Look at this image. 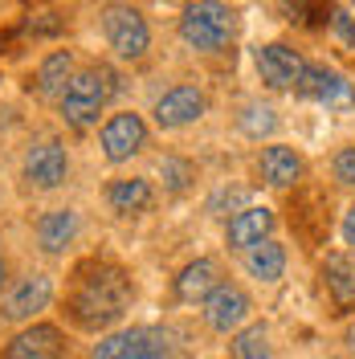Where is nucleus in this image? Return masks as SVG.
<instances>
[{"label": "nucleus", "mask_w": 355, "mask_h": 359, "mask_svg": "<svg viewBox=\"0 0 355 359\" xmlns=\"http://www.w3.org/2000/svg\"><path fill=\"white\" fill-rule=\"evenodd\" d=\"M269 229H274V212L266 204H249L241 212H233V221H229V245L253 249L262 241H269Z\"/></svg>", "instance_id": "obj_14"}, {"label": "nucleus", "mask_w": 355, "mask_h": 359, "mask_svg": "<svg viewBox=\"0 0 355 359\" xmlns=\"http://www.w3.org/2000/svg\"><path fill=\"white\" fill-rule=\"evenodd\" d=\"M233 33H237V13L221 0H196L180 17V37L204 53H217L221 45H229Z\"/></svg>", "instance_id": "obj_2"}, {"label": "nucleus", "mask_w": 355, "mask_h": 359, "mask_svg": "<svg viewBox=\"0 0 355 359\" xmlns=\"http://www.w3.org/2000/svg\"><path fill=\"white\" fill-rule=\"evenodd\" d=\"M107 98H111V74L107 69H82L69 78L66 94H62V114L74 127H90L102 114Z\"/></svg>", "instance_id": "obj_3"}, {"label": "nucleus", "mask_w": 355, "mask_h": 359, "mask_svg": "<svg viewBox=\"0 0 355 359\" xmlns=\"http://www.w3.org/2000/svg\"><path fill=\"white\" fill-rule=\"evenodd\" d=\"M163 4H168V0H163Z\"/></svg>", "instance_id": "obj_30"}, {"label": "nucleus", "mask_w": 355, "mask_h": 359, "mask_svg": "<svg viewBox=\"0 0 355 359\" xmlns=\"http://www.w3.org/2000/svg\"><path fill=\"white\" fill-rule=\"evenodd\" d=\"M245 266H249V273H253L257 282H278V278L286 273V249L278 245V241H262V245L249 249Z\"/></svg>", "instance_id": "obj_20"}, {"label": "nucleus", "mask_w": 355, "mask_h": 359, "mask_svg": "<svg viewBox=\"0 0 355 359\" xmlns=\"http://www.w3.org/2000/svg\"><path fill=\"white\" fill-rule=\"evenodd\" d=\"M245 314H249V294H245L241 286L221 282L217 290L204 298V318H208L213 331H233V327H241Z\"/></svg>", "instance_id": "obj_12"}, {"label": "nucleus", "mask_w": 355, "mask_h": 359, "mask_svg": "<svg viewBox=\"0 0 355 359\" xmlns=\"http://www.w3.org/2000/svg\"><path fill=\"white\" fill-rule=\"evenodd\" d=\"M347 347H355V327H347Z\"/></svg>", "instance_id": "obj_28"}, {"label": "nucleus", "mask_w": 355, "mask_h": 359, "mask_svg": "<svg viewBox=\"0 0 355 359\" xmlns=\"http://www.w3.org/2000/svg\"><path fill=\"white\" fill-rule=\"evenodd\" d=\"M208 107V98H204V90L200 86H172L163 98L156 102V123L159 127H188V123H196L200 114Z\"/></svg>", "instance_id": "obj_10"}, {"label": "nucleus", "mask_w": 355, "mask_h": 359, "mask_svg": "<svg viewBox=\"0 0 355 359\" xmlns=\"http://www.w3.org/2000/svg\"><path fill=\"white\" fill-rule=\"evenodd\" d=\"M302 176V156L294 151V147H282V143H274L262 151V180L274 184V188H290V184H298Z\"/></svg>", "instance_id": "obj_18"}, {"label": "nucleus", "mask_w": 355, "mask_h": 359, "mask_svg": "<svg viewBox=\"0 0 355 359\" xmlns=\"http://www.w3.org/2000/svg\"><path fill=\"white\" fill-rule=\"evenodd\" d=\"M237 127H241L249 139H262V135H269L278 127V114H274V107H266V102H249V107L237 114Z\"/></svg>", "instance_id": "obj_23"}, {"label": "nucleus", "mask_w": 355, "mask_h": 359, "mask_svg": "<svg viewBox=\"0 0 355 359\" xmlns=\"http://www.w3.org/2000/svg\"><path fill=\"white\" fill-rule=\"evenodd\" d=\"M69 69H74V57H69L66 49H58V53H49L37 69V94H58V90L69 86Z\"/></svg>", "instance_id": "obj_21"}, {"label": "nucleus", "mask_w": 355, "mask_h": 359, "mask_svg": "<svg viewBox=\"0 0 355 359\" xmlns=\"http://www.w3.org/2000/svg\"><path fill=\"white\" fill-rule=\"evenodd\" d=\"M62 355H66V339L49 323L25 327L21 335L4 347V359H62Z\"/></svg>", "instance_id": "obj_11"}, {"label": "nucleus", "mask_w": 355, "mask_h": 359, "mask_svg": "<svg viewBox=\"0 0 355 359\" xmlns=\"http://www.w3.org/2000/svg\"><path fill=\"white\" fill-rule=\"evenodd\" d=\"M298 94H307V98L323 102V107H351L355 102V86L331 66H307L302 69Z\"/></svg>", "instance_id": "obj_9"}, {"label": "nucleus", "mask_w": 355, "mask_h": 359, "mask_svg": "<svg viewBox=\"0 0 355 359\" xmlns=\"http://www.w3.org/2000/svg\"><path fill=\"white\" fill-rule=\"evenodd\" d=\"M159 172H163V180H168V188H172V192H184V188H188V180H192V168H188L184 159H163V163H159Z\"/></svg>", "instance_id": "obj_24"}, {"label": "nucleus", "mask_w": 355, "mask_h": 359, "mask_svg": "<svg viewBox=\"0 0 355 359\" xmlns=\"http://www.w3.org/2000/svg\"><path fill=\"white\" fill-rule=\"evenodd\" d=\"M74 237H78V212L74 208H53L37 221V245L45 253H62Z\"/></svg>", "instance_id": "obj_17"}, {"label": "nucleus", "mask_w": 355, "mask_h": 359, "mask_svg": "<svg viewBox=\"0 0 355 359\" xmlns=\"http://www.w3.org/2000/svg\"><path fill=\"white\" fill-rule=\"evenodd\" d=\"M257 74H262V82H266L269 90H298V82H302V69H307V62L290 49V45H262L257 49Z\"/></svg>", "instance_id": "obj_6"}, {"label": "nucleus", "mask_w": 355, "mask_h": 359, "mask_svg": "<svg viewBox=\"0 0 355 359\" xmlns=\"http://www.w3.org/2000/svg\"><path fill=\"white\" fill-rule=\"evenodd\" d=\"M229 355L233 359H269L274 355V351H269V331L262 327V323L237 331V339L229 343Z\"/></svg>", "instance_id": "obj_22"}, {"label": "nucleus", "mask_w": 355, "mask_h": 359, "mask_svg": "<svg viewBox=\"0 0 355 359\" xmlns=\"http://www.w3.org/2000/svg\"><path fill=\"white\" fill-rule=\"evenodd\" d=\"M102 33H107L111 49L123 57V62L143 57L147 45H152V29H147V21H143V13L131 8V4H111V8L102 13Z\"/></svg>", "instance_id": "obj_4"}, {"label": "nucleus", "mask_w": 355, "mask_h": 359, "mask_svg": "<svg viewBox=\"0 0 355 359\" xmlns=\"http://www.w3.org/2000/svg\"><path fill=\"white\" fill-rule=\"evenodd\" d=\"M94 359H172V343L156 327L119 331V335H107L94 347Z\"/></svg>", "instance_id": "obj_5"}, {"label": "nucleus", "mask_w": 355, "mask_h": 359, "mask_svg": "<svg viewBox=\"0 0 355 359\" xmlns=\"http://www.w3.org/2000/svg\"><path fill=\"white\" fill-rule=\"evenodd\" d=\"M69 172V156L66 147L58 143V139H45V143H33L29 151H25V180L33 184V188H58Z\"/></svg>", "instance_id": "obj_8"}, {"label": "nucleus", "mask_w": 355, "mask_h": 359, "mask_svg": "<svg viewBox=\"0 0 355 359\" xmlns=\"http://www.w3.org/2000/svg\"><path fill=\"white\" fill-rule=\"evenodd\" d=\"M49 298H53V282L45 273H29L21 286L4 298V318L8 323H25V318H33L37 311H45Z\"/></svg>", "instance_id": "obj_13"}, {"label": "nucleus", "mask_w": 355, "mask_h": 359, "mask_svg": "<svg viewBox=\"0 0 355 359\" xmlns=\"http://www.w3.org/2000/svg\"><path fill=\"white\" fill-rule=\"evenodd\" d=\"M343 237H347V245H355V204L347 208V217H343Z\"/></svg>", "instance_id": "obj_27"}, {"label": "nucleus", "mask_w": 355, "mask_h": 359, "mask_svg": "<svg viewBox=\"0 0 355 359\" xmlns=\"http://www.w3.org/2000/svg\"><path fill=\"white\" fill-rule=\"evenodd\" d=\"M4 278H8V269H4V257H0V286H4Z\"/></svg>", "instance_id": "obj_29"}, {"label": "nucleus", "mask_w": 355, "mask_h": 359, "mask_svg": "<svg viewBox=\"0 0 355 359\" xmlns=\"http://www.w3.org/2000/svg\"><path fill=\"white\" fill-rule=\"evenodd\" d=\"M323 282L339 311H355V262L347 253H327L323 257Z\"/></svg>", "instance_id": "obj_15"}, {"label": "nucleus", "mask_w": 355, "mask_h": 359, "mask_svg": "<svg viewBox=\"0 0 355 359\" xmlns=\"http://www.w3.org/2000/svg\"><path fill=\"white\" fill-rule=\"evenodd\" d=\"M335 180L355 184V147H343V151L335 156Z\"/></svg>", "instance_id": "obj_25"}, {"label": "nucleus", "mask_w": 355, "mask_h": 359, "mask_svg": "<svg viewBox=\"0 0 355 359\" xmlns=\"http://www.w3.org/2000/svg\"><path fill=\"white\" fill-rule=\"evenodd\" d=\"M217 286H221V278H217V262H213V257H196V262H188V266L180 269L176 298L180 302H204Z\"/></svg>", "instance_id": "obj_16"}, {"label": "nucleus", "mask_w": 355, "mask_h": 359, "mask_svg": "<svg viewBox=\"0 0 355 359\" xmlns=\"http://www.w3.org/2000/svg\"><path fill=\"white\" fill-rule=\"evenodd\" d=\"M131 302V278L111 262H90L78 269V282L69 294V314L78 327L98 331V327H111L123 318Z\"/></svg>", "instance_id": "obj_1"}, {"label": "nucleus", "mask_w": 355, "mask_h": 359, "mask_svg": "<svg viewBox=\"0 0 355 359\" xmlns=\"http://www.w3.org/2000/svg\"><path fill=\"white\" fill-rule=\"evenodd\" d=\"M331 25H335V33H339V41L355 45V25H351V17H347L343 8H331Z\"/></svg>", "instance_id": "obj_26"}, {"label": "nucleus", "mask_w": 355, "mask_h": 359, "mask_svg": "<svg viewBox=\"0 0 355 359\" xmlns=\"http://www.w3.org/2000/svg\"><path fill=\"white\" fill-rule=\"evenodd\" d=\"M143 143H147V127H143L139 114L123 111V114L107 118V127H102V156L111 159V163H123V159L139 156Z\"/></svg>", "instance_id": "obj_7"}, {"label": "nucleus", "mask_w": 355, "mask_h": 359, "mask_svg": "<svg viewBox=\"0 0 355 359\" xmlns=\"http://www.w3.org/2000/svg\"><path fill=\"white\" fill-rule=\"evenodd\" d=\"M107 201H111L114 212H123V217H131V212H147L152 201H156V188L147 184V180H114L111 188H107Z\"/></svg>", "instance_id": "obj_19"}]
</instances>
